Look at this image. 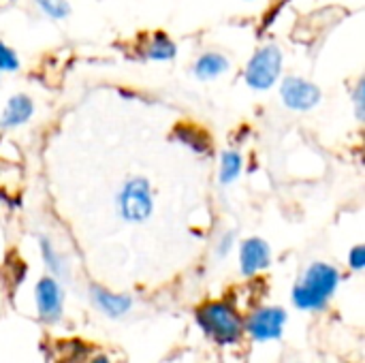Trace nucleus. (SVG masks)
Listing matches in <instances>:
<instances>
[{
  "instance_id": "1",
  "label": "nucleus",
  "mask_w": 365,
  "mask_h": 363,
  "mask_svg": "<svg viewBox=\"0 0 365 363\" xmlns=\"http://www.w3.org/2000/svg\"><path fill=\"white\" fill-rule=\"evenodd\" d=\"M340 272L329 263H312L304 278L293 287V304L299 310H323L340 287Z\"/></svg>"
},
{
  "instance_id": "2",
  "label": "nucleus",
  "mask_w": 365,
  "mask_h": 363,
  "mask_svg": "<svg viewBox=\"0 0 365 363\" xmlns=\"http://www.w3.org/2000/svg\"><path fill=\"white\" fill-rule=\"evenodd\" d=\"M195 319L199 327L205 332L207 338H212L216 344L229 347L242 340L244 332V319L242 315L227 302H205L195 310Z\"/></svg>"
},
{
  "instance_id": "3",
  "label": "nucleus",
  "mask_w": 365,
  "mask_h": 363,
  "mask_svg": "<svg viewBox=\"0 0 365 363\" xmlns=\"http://www.w3.org/2000/svg\"><path fill=\"white\" fill-rule=\"evenodd\" d=\"M115 208L122 220L130 225L145 223L154 212V193L150 182L141 175L126 180L115 197Z\"/></svg>"
},
{
  "instance_id": "4",
  "label": "nucleus",
  "mask_w": 365,
  "mask_h": 363,
  "mask_svg": "<svg viewBox=\"0 0 365 363\" xmlns=\"http://www.w3.org/2000/svg\"><path fill=\"white\" fill-rule=\"evenodd\" d=\"M282 73V49L278 45H263L250 58L244 79L252 90L265 92L276 86Z\"/></svg>"
},
{
  "instance_id": "5",
  "label": "nucleus",
  "mask_w": 365,
  "mask_h": 363,
  "mask_svg": "<svg viewBox=\"0 0 365 363\" xmlns=\"http://www.w3.org/2000/svg\"><path fill=\"white\" fill-rule=\"evenodd\" d=\"M287 319L289 315L284 308L263 306L244 321V332H248V336L257 342H272L282 336Z\"/></svg>"
},
{
  "instance_id": "6",
  "label": "nucleus",
  "mask_w": 365,
  "mask_h": 363,
  "mask_svg": "<svg viewBox=\"0 0 365 363\" xmlns=\"http://www.w3.org/2000/svg\"><path fill=\"white\" fill-rule=\"evenodd\" d=\"M282 103L293 111H310L321 103V88L304 77L291 75L280 83Z\"/></svg>"
},
{
  "instance_id": "7",
  "label": "nucleus",
  "mask_w": 365,
  "mask_h": 363,
  "mask_svg": "<svg viewBox=\"0 0 365 363\" xmlns=\"http://www.w3.org/2000/svg\"><path fill=\"white\" fill-rule=\"evenodd\" d=\"M34 300L41 321L58 323L64 310V291L53 276H43L34 287Z\"/></svg>"
},
{
  "instance_id": "8",
  "label": "nucleus",
  "mask_w": 365,
  "mask_h": 363,
  "mask_svg": "<svg viewBox=\"0 0 365 363\" xmlns=\"http://www.w3.org/2000/svg\"><path fill=\"white\" fill-rule=\"evenodd\" d=\"M272 263L269 244L261 237H248L240 246V270L244 276H255Z\"/></svg>"
},
{
  "instance_id": "9",
  "label": "nucleus",
  "mask_w": 365,
  "mask_h": 363,
  "mask_svg": "<svg viewBox=\"0 0 365 363\" xmlns=\"http://www.w3.org/2000/svg\"><path fill=\"white\" fill-rule=\"evenodd\" d=\"M90 300L109 319H120L133 308V300L128 295L111 293V291H107V289H103L98 285L90 287Z\"/></svg>"
},
{
  "instance_id": "10",
  "label": "nucleus",
  "mask_w": 365,
  "mask_h": 363,
  "mask_svg": "<svg viewBox=\"0 0 365 363\" xmlns=\"http://www.w3.org/2000/svg\"><path fill=\"white\" fill-rule=\"evenodd\" d=\"M34 113V103L28 94H15L9 98L2 116H0V131H13L24 126Z\"/></svg>"
},
{
  "instance_id": "11",
  "label": "nucleus",
  "mask_w": 365,
  "mask_h": 363,
  "mask_svg": "<svg viewBox=\"0 0 365 363\" xmlns=\"http://www.w3.org/2000/svg\"><path fill=\"white\" fill-rule=\"evenodd\" d=\"M229 66H231V62H229L227 56L216 53V51H207V53L197 58V62L192 66V73L203 81H212V79L225 75L229 71Z\"/></svg>"
},
{
  "instance_id": "12",
  "label": "nucleus",
  "mask_w": 365,
  "mask_h": 363,
  "mask_svg": "<svg viewBox=\"0 0 365 363\" xmlns=\"http://www.w3.org/2000/svg\"><path fill=\"white\" fill-rule=\"evenodd\" d=\"M175 53H178V47H175V43H173L165 32H156V34L148 41V45H145V49H143V56H145L148 60H156V62L173 60Z\"/></svg>"
},
{
  "instance_id": "13",
  "label": "nucleus",
  "mask_w": 365,
  "mask_h": 363,
  "mask_svg": "<svg viewBox=\"0 0 365 363\" xmlns=\"http://www.w3.org/2000/svg\"><path fill=\"white\" fill-rule=\"evenodd\" d=\"M242 167H244V158H242L240 152H235V150L222 152V156H220V173H218L220 184H222V186L233 184V182L240 178Z\"/></svg>"
},
{
  "instance_id": "14",
  "label": "nucleus",
  "mask_w": 365,
  "mask_h": 363,
  "mask_svg": "<svg viewBox=\"0 0 365 363\" xmlns=\"http://www.w3.org/2000/svg\"><path fill=\"white\" fill-rule=\"evenodd\" d=\"M38 248H41V257H43V263L47 265V270L56 276V278H62L66 274V261L62 259V255L53 248L51 240L49 237H38Z\"/></svg>"
},
{
  "instance_id": "15",
  "label": "nucleus",
  "mask_w": 365,
  "mask_h": 363,
  "mask_svg": "<svg viewBox=\"0 0 365 363\" xmlns=\"http://www.w3.org/2000/svg\"><path fill=\"white\" fill-rule=\"evenodd\" d=\"M175 135H178V139H180L182 143H188V145H190L195 152H199V154H203V152L210 150V139H207L199 128H195V126H190V124H184V126L175 128Z\"/></svg>"
},
{
  "instance_id": "16",
  "label": "nucleus",
  "mask_w": 365,
  "mask_h": 363,
  "mask_svg": "<svg viewBox=\"0 0 365 363\" xmlns=\"http://www.w3.org/2000/svg\"><path fill=\"white\" fill-rule=\"evenodd\" d=\"M36 6L51 19H64L71 15V4L68 0H34Z\"/></svg>"
},
{
  "instance_id": "17",
  "label": "nucleus",
  "mask_w": 365,
  "mask_h": 363,
  "mask_svg": "<svg viewBox=\"0 0 365 363\" xmlns=\"http://www.w3.org/2000/svg\"><path fill=\"white\" fill-rule=\"evenodd\" d=\"M17 68H19V58H17L15 49L0 41V71L2 73H15Z\"/></svg>"
},
{
  "instance_id": "18",
  "label": "nucleus",
  "mask_w": 365,
  "mask_h": 363,
  "mask_svg": "<svg viewBox=\"0 0 365 363\" xmlns=\"http://www.w3.org/2000/svg\"><path fill=\"white\" fill-rule=\"evenodd\" d=\"M353 101H355V113H357V120H364L365 116V79L361 77L357 88H355V94H353Z\"/></svg>"
},
{
  "instance_id": "19",
  "label": "nucleus",
  "mask_w": 365,
  "mask_h": 363,
  "mask_svg": "<svg viewBox=\"0 0 365 363\" xmlns=\"http://www.w3.org/2000/svg\"><path fill=\"white\" fill-rule=\"evenodd\" d=\"M349 265L355 270V272H361L365 267V246L364 244H359V246H355L351 252H349Z\"/></svg>"
},
{
  "instance_id": "20",
  "label": "nucleus",
  "mask_w": 365,
  "mask_h": 363,
  "mask_svg": "<svg viewBox=\"0 0 365 363\" xmlns=\"http://www.w3.org/2000/svg\"><path fill=\"white\" fill-rule=\"evenodd\" d=\"M231 246H233V233H225V237L220 240V248H218V255L220 257H225L229 250H231Z\"/></svg>"
}]
</instances>
